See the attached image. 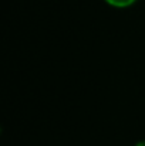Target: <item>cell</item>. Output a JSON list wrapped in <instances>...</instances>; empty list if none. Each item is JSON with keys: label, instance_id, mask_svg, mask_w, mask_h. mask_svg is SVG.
Instances as JSON below:
<instances>
[{"label": "cell", "instance_id": "obj_1", "mask_svg": "<svg viewBox=\"0 0 145 146\" xmlns=\"http://www.w3.org/2000/svg\"><path fill=\"white\" fill-rule=\"evenodd\" d=\"M107 4L115 7V9H125V7H130L132 4H135L138 0H104Z\"/></svg>", "mask_w": 145, "mask_h": 146}, {"label": "cell", "instance_id": "obj_2", "mask_svg": "<svg viewBox=\"0 0 145 146\" xmlns=\"http://www.w3.org/2000/svg\"><path fill=\"white\" fill-rule=\"evenodd\" d=\"M135 146H145V141H141V142H138Z\"/></svg>", "mask_w": 145, "mask_h": 146}]
</instances>
